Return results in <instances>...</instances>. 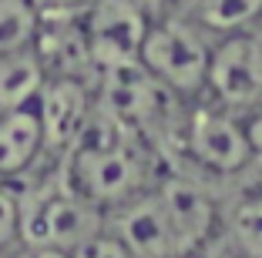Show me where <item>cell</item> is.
<instances>
[{"instance_id": "cell-7", "label": "cell", "mask_w": 262, "mask_h": 258, "mask_svg": "<svg viewBox=\"0 0 262 258\" xmlns=\"http://www.w3.org/2000/svg\"><path fill=\"white\" fill-rule=\"evenodd\" d=\"M81 20H84L94 64L101 71V67L138 61L151 14L141 7V0H94Z\"/></svg>"}, {"instance_id": "cell-19", "label": "cell", "mask_w": 262, "mask_h": 258, "mask_svg": "<svg viewBox=\"0 0 262 258\" xmlns=\"http://www.w3.org/2000/svg\"><path fill=\"white\" fill-rule=\"evenodd\" d=\"M242 121H246V134H249V145H252L255 161H262V104L252 107L249 114H242Z\"/></svg>"}, {"instance_id": "cell-20", "label": "cell", "mask_w": 262, "mask_h": 258, "mask_svg": "<svg viewBox=\"0 0 262 258\" xmlns=\"http://www.w3.org/2000/svg\"><path fill=\"white\" fill-rule=\"evenodd\" d=\"M24 258H71V251H57V248H24Z\"/></svg>"}, {"instance_id": "cell-3", "label": "cell", "mask_w": 262, "mask_h": 258, "mask_svg": "<svg viewBox=\"0 0 262 258\" xmlns=\"http://www.w3.org/2000/svg\"><path fill=\"white\" fill-rule=\"evenodd\" d=\"M178 148L195 171H202L205 178H215V181L239 178L255 165L242 114L208 104L202 98L192 101V107H185V114H182Z\"/></svg>"}, {"instance_id": "cell-16", "label": "cell", "mask_w": 262, "mask_h": 258, "mask_svg": "<svg viewBox=\"0 0 262 258\" xmlns=\"http://www.w3.org/2000/svg\"><path fill=\"white\" fill-rule=\"evenodd\" d=\"M17 248H24L20 245V191H17V184L0 181V258Z\"/></svg>"}, {"instance_id": "cell-17", "label": "cell", "mask_w": 262, "mask_h": 258, "mask_svg": "<svg viewBox=\"0 0 262 258\" xmlns=\"http://www.w3.org/2000/svg\"><path fill=\"white\" fill-rule=\"evenodd\" d=\"M71 258H135V255L128 251V245L118 235H111L108 228H101L98 235H91L88 242L77 245V248L71 251Z\"/></svg>"}, {"instance_id": "cell-4", "label": "cell", "mask_w": 262, "mask_h": 258, "mask_svg": "<svg viewBox=\"0 0 262 258\" xmlns=\"http://www.w3.org/2000/svg\"><path fill=\"white\" fill-rule=\"evenodd\" d=\"M104 228V212L68 181L20 195V245L24 248L74 251Z\"/></svg>"}, {"instance_id": "cell-14", "label": "cell", "mask_w": 262, "mask_h": 258, "mask_svg": "<svg viewBox=\"0 0 262 258\" xmlns=\"http://www.w3.org/2000/svg\"><path fill=\"white\" fill-rule=\"evenodd\" d=\"M47 84V71L37 57V47L4 54L0 57V111L37 104Z\"/></svg>"}, {"instance_id": "cell-10", "label": "cell", "mask_w": 262, "mask_h": 258, "mask_svg": "<svg viewBox=\"0 0 262 258\" xmlns=\"http://www.w3.org/2000/svg\"><path fill=\"white\" fill-rule=\"evenodd\" d=\"M34 47L47 77H77L91 84L98 81V64H94L81 17H47L40 24Z\"/></svg>"}, {"instance_id": "cell-18", "label": "cell", "mask_w": 262, "mask_h": 258, "mask_svg": "<svg viewBox=\"0 0 262 258\" xmlns=\"http://www.w3.org/2000/svg\"><path fill=\"white\" fill-rule=\"evenodd\" d=\"M31 4L47 20V17H84V10L91 7L94 0H31Z\"/></svg>"}, {"instance_id": "cell-9", "label": "cell", "mask_w": 262, "mask_h": 258, "mask_svg": "<svg viewBox=\"0 0 262 258\" xmlns=\"http://www.w3.org/2000/svg\"><path fill=\"white\" fill-rule=\"evenodd\" d=\"M104 228L118 235L135 258H182L158 191L148 188L131 201L104 212Z\"/></svg>"}, {"instance_id": "cell-13", "label": "cell", "mask_w": 262, "mask_h": 258, "mask_svg": "<svg viewBox=\"0 0 262 258\" xmlns=\"http://www.w3.org/2000/svg\"><path fill=\"white\" fill-rule=\"evenodd\" d=\"M185 14L208 37H229L239 31L262 27V0H185Z\"/></svg>"}, {"instance_id": "cell-1", "label": "cell", "mask_w": 262, "mask_h": 258, "mask_svg": "<svg viewBox=\"0 0 262 258\" xmlns=\"http://www.w3.org/2000/svg\"><path fill=\"white\" fill-rule=\"evenodd\" d=\"M148 148H155L148 137H141L135 128L121 124L98 104L84 134L61 158V178L101 212H111L135 195L155 188L158 175L151 171Z\"/></svg>"}, {"instance_id": "cell-15", "label": "cell", "mask_w": 262, "mask_h": 258, "mask_svg": "<svg viewBox=\"0 0 262 258\" xmlns=\"http://www.w3.org/2000/svg\"><path fill=\"white\" fill-rule=\"evenodd\" d=\"M40 24L44 17L31 0H0V57L34 47Z\"/></svg>"}, {"instance_id": "cell-11", "label": "cell", "mask_w": 262, "mask_h": 258, "mask_svg": "<svg viewBox=\"0 0 262 258\" xmlns=\"http://www.w3.org/2000/svg\"><path fill=\"white\" fill-rule=\"evenodd\" d=\"M47 154L37 104L0 111V181L14 184Z\"/></svg>"}, {"instance_id": "cell-12", "label": "cell", "mask_w": 262, "mask_h": 258, "mask_svg": "<svg viewBox=\"0 0 262 258\" xmlns=\"http://www.w3.org/2000/svg\"><path fill=\"white\" fill-rule=\"evenodd\" d=\"M219 235L229 242L232 255L262 258V184L239 191L229 205H222Z\"/></svg>"}, {"instance_id": "cell-8", "label": "cell", "mask_w": 262, "mask_h": 258, "mask_svg": "<svg viewBox=\"0 0 262 258\" xmlns=\"http://www.w3.org/2000/svg\"><path fill=\"white\" fill-rule=\"evenodd\" d=\"M94 107H98V94H94L91 81H77V77H47L44 91H40V98H37L47 154L64 158V154L77 145V137L84 134Z\"/></svg>"}, {"instance_id": "cell-6", "label": "cell", "mask_w": 262, "mask_h": 258, "mask_svg": "<svg viewBox=\"0 0 262 258\" xmlns=\"http://www.w3.org/2000/svg\"><path fill=\"white\" fill-rule=\"evenodd\" d=\"M155 191L162 198L182 258L205 255L222 228V201L192 171H165L155 178Z\"/></svg>"}, {"instance_id": "cell-5", "label": "cell", "mask_w": 262, "mask_h": 258, "mask_svg": "<svg viewBox=\"0 0 262 258\" xmlns=\"http://www.w3.org/2000/svg\"><path fill=\"white\" fill-rule=\"evenodd\" d=\"M202 101L235 114H249L262 104V27L212 40Z\"/></svg>"}, {"instance_id": "cell-2", "label": "cell", "mask_w": 262, "mask_h": 258, "mask_svg": "<svg viewBox=\"0 0 262 258\" xmlns=\"http://www.w3.org/2000/svg\"><path fill=\"white\" fill-rule=\"evenodd\" d=\"M208 61H212V37L195 27L185 14L178 10L155 14L148 20L138 64L178 101H199L205 94Z\"/></svg>"}]
</instances>
